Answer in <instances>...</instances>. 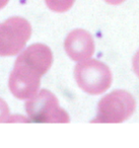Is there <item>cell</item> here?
Segmentation results:
<instances>
[{"mask_svg": "<svg viewBox=\"0 0 139 148\" xmlns=\"http://www.w3.org/2000/svg\"><path fill=\"white\" fill-rule=\"evenodd\" d=\"M74 78L77 85L92 95H102L112 84V72L110 68L96 59L81 61L74 68Z\"/></svg>", "mask_w": 139, "mask_h": 148, "instance_id": "1", "label": "cell"}, {"mask_svg": "<svg viewBox=\"0 0 139 148\" xmlns=\"http://www.w3.org/2000/svg\"><path fill=\"white\" fill-rule=\"evenodd\" d=\"M136 101L131 93L118 89L105 95L98 103L96 123H122L133 115Z\"/></svg>", "mask_w": 139, "mask_h": 148, "instance_id": "2", "label": "cell"}, {"mask_svg": "<svg viewBox=\"0 0 139 148\" xmlns=\"http://www.w3.org/2000/svg\"><path fill=\"white\" fill-rule=\"evenodd\" d=\"M30 121L35 123H69V115L59 106V101L48 89H42L25 103Z\"/></svg>", "mask_w": 139, "mask_h": 148, "instance_id": "3", "label": "cell"}, {"mask_svg": "<svg viewBox=\"0 0 139 148\" xmlns=\"http://www.w3.org/2000/svg\"><path fill=\"white\" fill-rule=\"evenodd\" d=\"M32 36V25L21 16L9 17L0 23V56H15L27 45Z\"/></svg>", "mask_w": 139, "mask_h": 148, "instance_id": "4", "label": "cell"}, {"mask_svg": "<svg viewBox=\"0 0 139 148\" xmlns=\"http://www.w3.org/2000/svg\"><path fill=\"white\" fill-rule=\"evenodd\" d=\"M42 75L27 64L15 60L9 75L8 86L17 99L28 101L40 91Z\"/></svg>", "mask_w": 139, "mask_h": 148, "instance_id": "5", "label": "cell"}, {"mask_svg": "<svg viewBox=\"0 0 139 148\" xmlns=\"http://www.w3.org/2000/svg\"><path fill=\"white\" fill-rule=\"evenodd\" d=\"M64 49L73 61L81 62L87 60L94 53V38L85 29H73L68 34L64 41Z\"/></svg>", "mask_w": 139, "mask_h": 148, "instance_id": "6", "label": "cell"}, {"mask_svg": "<svg viewBox=\"0 0 139 148\" xmlns=\"http://www.w3.org/2000/svg\"><path fill=\"white\" fill-rule=\"evenodd\" d=\"M17 60L27 64L43 76L51 68L53 63V54L48 46L37 43L23 50Z\"/></svg>", "mask_w": 139, "mask_h": 148, "instance_id": "7", "label": "cell"}, {"mask_svg": "<svg viewBox=\"0 0 139 148\" xmlns=\"http://www.w3.org/2000/svg\"><path fill=\"white\" fill-rule=\"evenodd\" d=\"M46 5L54 12H66L73 6L75 0H45Z\"/></svg>", "mask_w": 139, "mask_h": 148, "instance_id": "8", "label": "cell"}, {"mask_svg": "<svg viewBox=\"0 0 139 148\" xmlns=\"http://www.w3.org/2000/svg\"><path fill=\"white\" fill-rule=\"evenodd\" d=\"M10 118V112H9L8 105L4 99L0 97V123L8 122Z\"/></svg>", "mask_w": 139, "mask_h": 148, "instance_id": "9", "label": "cell"}, {"mask_svg": "<svg viewBox=\"0 0 139 148\" xmlns=\"http://www.w3.org/2000/svg\"><path fill=\"white\" fill-rule=\"evenodd\" d=\"M132 67L134 73L137 75V77H139V50L136 52L132 59Z\"/></svg>", "mask_w": 139, "mask_h": 148, "instance_id": "10", "label": "cell"}, {"mask_svg": "<svg viewBox=\"0 0 139 148\" xmlns=\"http://www.w3.org/2000/svg\"><path fill=\"white\" fill-rule=\"evenodd\" d=\"M104 1L111 5H119V4H121V3L124 2L125 0H104Z\"/></svg>", "mask_w": 139, "mask_h": 148, "instance_id": "11", "label": "cell"}, {"mask_svg": "<svg viewBox=\"0 0 139 148\" xmlns=\"http://www.w3.org/2000/svg\"><path fill=\"white\" fill-rule=\"evenodd\" d=\"M9 0H0V9H2L8 3Z\"/></svg>", "mask_w": 139, "mask_h": 148, "instance_id": "12", "label": "cell"}]
</instances>
